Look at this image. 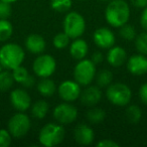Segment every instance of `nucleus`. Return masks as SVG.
Returning <instances> with one entry per match:
<instances>
[{
    "instance_id": "1",
    "label": "nucleus",
    "mask_w": 147,
    "mask_h": 147,
    "mask_svg": "<svg viewBox=\"0 0 147 147\" xmlns=\"http://www.w3.org/2000/svg\"><path fill=\"white\" fill-rule=\"evenodd\" d=\"M130 14V6L125 0H110L105 9L107 23L115 28L128 23Z\"/></svg>"
},
{
    "instance_id": "2",
    "label": "nucleus",
    "mask_w": 147,
    "mask_h": 147,
    "mask_svg": "<svg viewBox=\"0 0 147 147\" xmlns=\"http://www.w3.org/2000/svg\"><path fill=\"white\" fill-rule=\"evenodd\" d=\"M24 49L17 43H5L0 47V63L3 69L12 71L23 63Z\"/></svg>"
},
{
    "instance_id": "3",
    "label": "nucleus",
    "mask_w": 147,
    "mask_h": 147,
    "mask_svg": "<svg viewBox=\"0 0 147 147\" xmlns=\"http://www.w3.org/2000/svg\"><path fill=\"white\" fill-rule=\"evenodd\" d=\"M65 136L63 125L59 123H47L38 133V141L42 146L53 147L61 144Z\"/></svg>"
},
{
    "instance_id": "4",
    "label": "nucleus",
    "mask_w": 147,
    "mask_h": 147,
    "mask_svg": "<svg viewBox=\"0 0 147 147\" xmlns=\"http://www.w3.org/2000/svg\"><path fill=\"white\" fill-rule=\"evenodd\" d=\"M106 97L108 101L114 106H128L132 98V91L130 87L124 83H112L107 87Z\"/></svg>"
},
{
    "instance_id": "5",
    "label": "nucleus",
    "mask_w": 147,
    "mask_h": 147,
    "mask_svg": "<svg viewBox=\"0 0 147 147\" xmlns=\"http://www.w3.org/2000/svg\"><path fill=\"white\" fill-rule=\"evenodd\" d=\"M63 28L71 38H78L82 36L86 30V20L81 13L69 11L65 14L63 21Z\"/></svg>"
},
{
    "instance_id": "6",
    "label": "nucleus",
    "mask_w": 147,
    "mask_h": 147,
    "mask_svg": "<svg viewBox=\"0 0 147 147\" xmlns=\"http://www.w3.org/2000/svg\"><path fill=\"white\" fill-rule=\"evenodd\" d=\"M96 74V65L91 59H83L78 61V63L74 69V80L81 86L87 87L94 81Z\"/></svg>"
},
{
    "instance_id": "7",
    "label": "nucleus",
    "mask_w": 147,
    "mask_h": 147,
    "mask_svg": "<svg viewBox=\"0 0 147 147\" xmlns=\"http://www.w3.org/2000/svg\"><path fill=\"white\" fill-rule=\"evenodd\" d=\"M31 127L30 118L24 112L12 115L7 122V130L14 138H21L29 132Z\"/></svg>"
},
{
    "instance_id": "8",
    "label": "nucleus",
    "mask_w": 147,
    "mask_h": 147,
    "mask_svg": "<svg viewBox=\"0 0 147 147\" xmlns=\"http://www.w3.org/2000/svg\"><path fill=\"white\" fill-rule=\"evenodd\" d=\"M32 69L33 73L39 78H51L57 69L55 59L51 55L40 53L33 61Z\"/></svg>"
},
{
    "instance_id": "9",
    "label": "nucleus",
    "mask_w": 147,
    "mask_h": 147,
    "mask_svg": "<svg viewBox=\"0 0 147 147\" xmlns=\"http://www.w3.org/2000/svg\"><path fill=\"white\" fill-rule=\"evenodd\" d=\"M53 116L59 124L69 125L78 118V109L69 102H63L53 109Z\"/></svg>"
},
{
    "instance_id": "10",
    "label": "nucleus",
    "mask_w": 147,
    "mask_h": 147,
    "mask_svg": "<svg viewBox=\"0 0 147 147\" xmlns=\"http://www.w3.org/2000/svg\"><path fill=\"white\" fill-rule=\"evenodd\" d=\"M81 85L77 83L75 80H67L61 82L57 87V93L63 102H75L80 98Z\"/></svg>"
},
{
    "instance_id": "11",
    "label": "nucleus",
    "mask_w": 147,
    "mask_h": 147,
    "mask_svg": "<svg viewBox=\"0 0 147 147\" xmlns=\"http://www.w3.org/2000/svg\"><path fill=\"white\" fill-rule=\"evenodd\" d=\"M93 40L95 45L102 49H109L115 45L116 37L115 34L108 27H99L93 33Z\"/></svg>"
},
{
    "instance_id": "12",
    "label": "nucleus",
    "mask_w": 147,
    "mask_h": 147,
    "mask_svg": "<svg viewBox=\"0 0 147 147\" xmlns=\"http://www.w3.org/2000/svg\"><path fill=\"white\" fill-rule=\"evenodd\" d=\"M10 104L18 112H25L31 106V98L24 89H14L10 93Z\"/></svg>"
},
{
    "instance_id": "13",
    "label": "nucleus",
    "mask_w": 147,
    "mask_h": 147,
    "mask_svg": "<svg viewBox=\"0 0 147 147\" xmlns=\"http://www.w3.org/2000/svg\"><path fill=\"white\" fill-rule=\"evenodd\" d=\"M127 71L133 76H142L147 73V57L142 53L133 55L127 59Z\"/></svg>"
},
{
    "instance_id": "14",
    "label": "nucleus",
    "mask_w": 147,
    "mask_h": 147,
    "mask_svg": "<svg viewBox=\"0 0 147 147\" xmlns=\"http://www.w3.org/2000/svg\"><path fill=\"white\" fill-rule=\"evenodd\" d=\"M80 101L86 107H95L102 100V92L98 86H87L86 89L81 92Z\"/></svg>"
},
{
    "instance_id": "15",
    "label": "nucleus",
    "mask_w": 147,
    "mask_h": 147,
    "mask_svg": "<svg viewBox=\"0 0 147 147\" xmlns=\"http://www.w3.org/2000/svg\"><path fill=\"white\" fill-rule=\"evenodd\" d=\"M74 137L78 144L80 145H90L95 139L94 130L87 124H78L74 130Z\"/></svg>"
},
{
    "instance_id": "16",
    "label": "nucleus",
    "mask_w": 147,
    "mask_h": 147,
    "mask_svg": "<svg viewBox=\"0 0 147 147\" xmlns=\"http://www.w3.org/2000/svg\"><path fill=\"white\" fill-rule=\"evenodd\" d=\"M25 47L30 53L40 55L45 51L47 42L41 35L37 33H31L25 38Z\"/></svg>"
},
{
    "instance_id": "17",
    "label": "nucleus",
    "mask_w": 147,
    "mask_h": 147,
    "mask_svg": "<svg viewBox=\"0 0 147 147\" xmlns=\"http://www.w3.org/2000/svg\"><path fill=\"white\" fill-rule=\"evenodd\" d=\"M107 61L114 67H119L127 61V53L123 47L118 45H113L107 53Z\"/></svg>"
},
{
    "instance_id": "18",
    "label": "nucleus",
    "mask_w": 147,
    "mask_h": 147,
    "mask_svg": "<svg viewBox=\"0 0 147 147\" xmlns=\"http://www.w3.org/2000/svg\"><path fill=\"white\" fill-rule=\"evenodd\" d=\"M89 53V45L85 39L83 38H75L74 41L69 45V55L76 61H81L86 59Z\"/></svg>"
},
{
    "instance_id": "19",
    "label": "nucleus",
    "mask_w": 147,
    "mask_h": 147,
    "mask_svg": "<svg viewBox=\"0 0 147 147\" xmlns=\"http://www.w3.org/2000/svg\"><path fill=\"white\" fill-rule=\"evenodd\" d=\"M11 71H12L13 78H14L15 82L20 84L24 88H31V87L34 86L35 84L34 78L31 75H29L28 71L24 67H22V65L15 67Z\"/></svg>"
},
{
    "instance_id": "20",
    "label": "nucleus",
    "mask_w": 147,
    "mask_h": 147,
    "mask_svg": "<svg viewBox=\"0 0 147 147\" xmlns=\"http://www.w3.org/2000/svg\"><path fill=\"white\" fill-rule=\"evenodd\" d=\"M36 89L38 93L43 97H51L57 92V85L51 79L41 78V80L37 83Z\"/></svg>"
},
{
    "instance_id": "21",
    "label": "nucleus",
    "mask_w": 147,
    "mask_h": 147,
    "mask_svg": "<svg viewBox=\"0 0 147 147\" xmlns=\"http://www.w3.org/2000/svg\"><path fill=\"white\" fill-rule=\"evenodd\" d=\"M31 115L36 119H43L49 111V104L45 100H38L30 106Z\"/></svg>"
},
{
    "instance_id": "22",
    "label": "nucleus",
    "mask_w": 147,
    "mask_h": 147,
    "mask_svg": "<svg viewBox=\"0 0 147 147\" xmlns=\"http://www.w3.org/2000/svg\"><path fill=\"white\" fill-rule=\"evenodd\" d=\"M14 78H13L12 71L9 69L0 71V92L5 93L12 88L14 84Z\"/></svg>"
},
{
    "instance_id": "23",
    "label": "nucleus",
    "mask_w": 147,
    "mask_h": 147,
    "mask_svg": "<svg viewBox=\"0 0 147 147\" xmlns=\"http://www.w3.org/2000/svg\"><path fill=\"white\" fill-rule=\"evenodd\" d=\"M106 112L98 107H93L86 113V118L91 124H100L106 119Z\"/></svg>"
},
{
    "instance_id": "24",
    "label": "nucleus",
    "mask_w": 147,
    "mask_h": 147,
    "mask_svg": "<svg viewBox=\"0 0 147 147\" xmlns=\"http://www.w3.org/2000/svg\"><path fill=\"white\" fill-rule=\"evenodd\" d=\"M125 117L131 124H137L142 118V111L137 105H128L125 111Z\"/></svg>"
},
{
    "instance_id": "25",
    "label": "nucleus",
    "mask_w": 147,
    "mask_h": 147,
    "mask_svg": "<svg viewBox=\"0 0 147 147\" xmlns=\"http://www.w3.org/2000/svg\"><path fill=\"white\" fill-rule=\"evenodd\" d=\"M95 80L98 87L106 88L113 83V73L109 69H102L96 74Z\"/></svg>"
},
{
    "instance_id": "26",
    "label": "nucleus",
    "mask_w": 147,
    "mask_h": 147,
    "mask_svg": "<svg viewBox=\"0 0 147 147\" xmlns=\"http://www.w3.org/2000/svg\"><path fill=\"white\" fill-rule=\"evenodd\" d=\"M13 33L12 23L8 19H0V42L7 41Z\"/></svg>"
},
{
    "instance_id": "27",
    "label": "nucleus",
    "mask_w": 147,
    "mask_h": 147,
    "mask_svg": "<svg viewBox=\"0 0 147 147\" xmlns=\"http://www.w3.org/2000/svg\"><path fill=\"white\" fill-rule=\"evenodd\" d=\"M134 45L136 51L139 53L147 55V31L141 32L136 35L134 39Z\"/></svg>"
},
{
    "instance_id": "28",
    "label": "nucleus",
    "mask_w": 147,
    "mask_h": 147,
    "mask_svg": "<svg viewBox=\"0 0 147 147\" xmlns=\"http://www.w3.org/2000/svg\"><path fill=\"white\" fill-rule=\"evenodd\" d=\"M71 42V37L65 32H59L57 34L55 35L53 39V45L55 49H63L67 47Z\"/></svg>"
},
{
    "instance_id": "29",
    "label": "nucleus",
    "mask_w": 147,
    "mask_h": 147,
    "mask_svg": "<svg viewBox=\"0 0 147 147\" xmlns=\"http://www.w3.org/2000/svg\"><path fill=\"white\" fill-rule=\"evenodd\" d=\"M51 6L57 12H67L73 6V0H51Z\"/></svg>"
},
{
    "instance_id": "30",
    "label": "nucleus",
    "mask_w": 147,
    "mask_h": 147,
    "mask_svg": "<svg viewBox=\"0 0 147 147\" xmlns=\"http://www.w3.org/2000/svg\"><path fill=\"white\" fill-rule=\"evenodd\" d=\"M119 34L122 38H124L125 40H134L135 37L137 35L136 29L133 25L131 24H126L122 25L121 27H119Z\"/></svg>"
},
{
    "instance_id": "31",
    "label": "nucleus",
    "mask_w": 147,
    "mask_h": 147,
    "mask_svg": "<svg viewBox=\"0 0 147 147\" xmlns=\"http://www.w3.org/2000/svg\"><path fill=\"white\" fill-rule=\"evenodd\" d=\"M12 136L7 129H0V147H8L11 144Z\"/></svg>"
},
{
    "instance_id": "32",
    "label": "nucleus",
    "mask_w": 147,
    "mask_h": 147,
    "mask_svg": "<svg viewBox=\"0 0 147 147\" xmlns=\"http://www.w3.org/2000/svg\"><path fill=\"white\" fill-rule=\"evenodd\" d=\"M11 4L0 0V19H7L11 15Z\"/></svg>"
},
{
    "instance_id": "33",
    "label": "nucleus",
    "mask_w": 147,
    "mask_h": 147,
    "mask_svg": "<svg viewBox=\"0 0 147 147\" xmlns=\"http://www.w3.org/2000/svg\"><path fill=\"white\" fill-rule=\"evenodd\" d=\"M97 146L98 147H119V143L115 142L114 140H111V139H102L97 143Z\"/></svg>"
},
{
    "instance_id": "34",
    "label": "nucleus",
    "mask_w": 147,
    "mask_h": 147,
    "mask_svg": "<svg viewBox=\"0 0 147 147\" xmlns=\"http://www.w3.org/2000/svg\"><path fill=\"white\" fill-rule=\"evenodd\" d=\"M139 97L141 102L144 105H147V83H144L139 89Z\"/></svg>"
},
{
    "instance_id": "35",
    "label": "nucleus",
    "mask_w": 147,
    "mask_h": 147,
    "mask_svg": "<svg viewBox=\"0 0 147 147\" xmlns=\"http://www.w3.org/2000/svg\"><path fill=\"white\" fill-rule=\"evenodd\" d=\"M140 24L145 31H147V6L143 8L142 13L140 15Z\"/></svg>"
},
{
    "instance_id": "36",
    "label": "nucleus",
    "mask_w": 147,
    "mask_h": 147,
    "mask_svg": "<svg viewBox=\"0 0 147 147\" xmlns=\"http://www.w3.org/2000/svg\"><path fill=\"white\" fill-rule=\"evenodd\" d=\"M103 59H104V55H103V53H101V51H95V53L92 55V59H91V61H92L95 65H97V63H102Z\"/></svg>"
},
{
    "instance_id": "37",
    "label": "nucleus",
    "mask_w": 147,
    "mask_h": 147,
    "mask_svg": "<svg viewBox=\"0 0 147 147\" xmlns=\"http://www.w3.org/2000/svg\"><path fill=\"white\" fill-rule=\"evenodd\" d=\"M131 4L136 8H145L147 6V0H130Z\"/></svg>"
},
{
    "instance_id": "38",
    "label": "nucleus",
    "mask_w": 147,
    "mask_h": 147,
    "mask_svg": "<svg viewBox=\"0 0 147 147\" xmlns=\"http://www.w3.org/2000/svg\"><path fill=\"white\" fill-rule=\"evenodd\" d=\"M2 1H4V2H6V3H9V4H12V3L16 2L18 0H2Z\"/></svg>"
},
{
    "instance_id": "39",
    "label": "nucleus",
    "mask_w": 147,
    "mask_h": 147,
    "mask_svg": "<svg viewBox=\"0 0 147 147\" xmlns=\"http://www.w3.org/2000/svg\"><path fill=\"white\" fill-rule=\"evenodd\" d=\"M2 69H3V67H2V65H1V63H0V71H2Z\"/></svg>"
},
{
    "instance_id": "40",
    "label": "nucleus",
    "mask_w": 147,
    "mask_h": 147,
    "mask_svg": "<svg viewBox=\"0 0 147 147\" xmlns=\"http://www.w3.org/2000/svg\"><path fill=\"white\" fill-rule=\"evenodd\" d=\"M101 1H110V0H101Z\"/></svg>"
},
{
    "instance_id": "41",
    "label": "nucleus",
    "mask_w": 147,
    "mask_h": 147,
    "mask_svg": "<svg viewBox=\"0 0 147 147\" xmlns=\"http://www.w3.org/2000/svg\"><path fill=\"white\" fill-rule=\"evenodd\" d=\"M80 1H86V0H80Z\"/></svg>"
}]
</instances>
